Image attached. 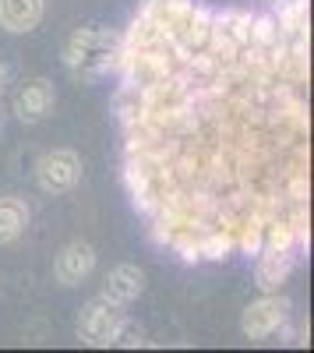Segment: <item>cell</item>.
Masks as SVG:
<instances>
[{"label":"cell","instance_id":"1","mask_svg":"<svg viewBox=\"0 0 314 353\" xmlns=\"http://www.w3.org/2000/svg\"><path fill=\"white\" fill-rule=\"evenodd\" d=\"M64 64L81 81L103 78L113 64V36L99 25L74 28V32L67 36V43H64Z\"/></svg>","mask_w":314,"mask_h":353},{"label":"cell","instance_id":"2","mask_svg":"<svg viewBox=\"0 0 314 353\" xmlns=\"http://www.w3.org/2000/svg\"><path fill=\"white\" fill-rule=\"evenodd\" d=\"M124 325V307L109 304L106 297H96L78 314V339L85 346H113Z\"/></svg>","mask_w":314,"mask_h":353},{"label":"cell","instance_id":"3","mask_svg":"<svg viewBox=\"0 0 314 353\" xmlns=\"http://www.w3.org/2000/svg\"><path fill=\"white\" fill-rule=\"evenodd\" d=\"M85 163L74 149H53L36 163V184L46 194H67L81 184Z\"/></svg>","mask_w":314,"mask_h":353},{"label":"cell","instance_id":"4","mask_svg":"<svg viewBox=\"0 0 314 353\" xmlns=\"http://www.w3.org/2000/svg\"><path fill=\"white\" fill-rule=\"evenodd\" d=\"M11 106H14V117L21 124H39L56 106V88L50 78H28L25 85H18Z\"/></svg>","mask_w":314,"mask_h":353},{"label":"cell","instance_id":"5","mask_svg":"<svg viewBox=\"0 0 314 353\" xmlns=\"http://www.w3.org/2000/svg\"><path fill=\"white\" fill-rule=\"evenodd\" d=\"M290 314V301L286 297H262L244 307L240 314V332L247 339H265L272 332H279V325L286 321Z\"/></svg>","mask_w":314,"mask_h":353},{"label":"cell","instance_id":"6","mask_svg":"<svg viewBox=\"0 0 314 353\" xmlns=\"http://www.w3.org/2000/svg\"><path fill=\"white\" fill-rule=\"evenodd\" d=\"M92 269H96V248L85 241H71L61 248V254L53 261V279L61 286H81L92 276Z\"/></svg>","mask_w":314,"mask_h":353},{"label":"cell","instance_id":"7","mask_svg":"<svg viewBox=\"0 0 314 353\" xmlns=\"http://www.w3.org/2000/svg\"><path fill=\"white\" fill-rule=\"evenodd\" d=\"M141 293H145V272H141L138 265H131V261H121V265H113V269L106 272L99 297H106L109 304H117V307H127V304H134L141 297Z\"/></svg>","mask_w":314,"mask_h":353},{"label":"cell","instance_id":"8","mask_svg":"<svg viewBox=\"0 0 314 353\" xmlns=\"http://www.w3.org/2000/svg\"><path fill=\"white\" fill-rule=\"evenodd\" d=\"M43 11H46L43 0H0V28L11 36L32 32L43 21Z\"/></svg>","mask_w":314,"mask_h":353},{"label":"cell","instance_id":"9","mask_svg":"<svg viewBox=\"0 0 314 353\" xmlns=\"http://www.w3.org/2000/svg\"><path fill=\"white\" fill-rule=\"evenodd\" d=\"M290 269H293V251H290V248H279V244L269 248V251L262 254V261H258V286H262L265 293L279 290L282 283H286Z\"/></svg>","mask_w":314,"mask_h":353},{"label":"cell","instance_id":"10","mask_svg":"<svg viewBox=\"0 0 314 353\" xmlns=\"http://www.w3.org/2000/svg\"><path fill=\"white\" fill-rule=\"evenodd\" d=\"M28 201L18 198V194H4L0 198V244H14L21 233L28 230Z\"/></svg>","mask_w":314,"mask_h":353},{"label":"cell","instance_id":"11","mask_svg":"<svg viewBox=\"0 0 314 353\" xmlns=\"http://www.w3.org/2000/svg\"><path fill=\"white\" fill-rule=\"evenodd\" d=\"M8 81H11V68L0 61V92H4V85H8Z\"/></svg>","mask_w":314,"mask_h":353}]
</instances>
